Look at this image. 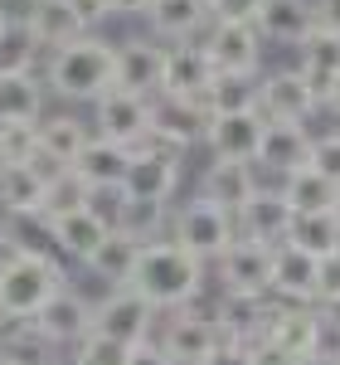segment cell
I'll use <instances>...</instances> for the list:
<instances>
[{
  "label": "cell",
  "instance_id": "1",
  "mask_svg": "<svg viewBox=\"0 0 340 365\" xmlns=\"http://www.w3.org/2000/svg\"><path fill=\"white\" fill-rule=\"evenodd\" d=\"M127 287H132L137 297H146L156 312L190 307L199 297V287H204V263L190 258L185 249H175L170 239H156V244H142Z\"/></svg>",
  "mask_w": 340,
  "mask_h": 365
},
{
  "label": "cell",
  "instance_id": "2",
  "mask_svg": "<svg viewBox=\"0 0 340 365\" xmlns=\"http://www.w3.org/2000/svg\"><path fill=\"white\" fill-rule=\"evenodd\" d=\"M44 88L68 98V103H97L107 88H117L112 78V44L97 39V34H83L73 44H63L49 54V68H44Z\"/></svg>",
  "mask_w": 340,
  "mask_h": 365
},
{
  "label": "cell",
  "instance_id": "3",
  "mask_svg": "<svg viewBox=\"0 0 340 365\" xmlns=\"http://www.w3.org/2000/svg\"><path fill=\"white\" fill-rule=\"evenodd\" d=\"M58 287H68V273L54 253H20L10 268H0V317L29 322Z\"/></svg>",
  "mask_w": 340,
  "mask_h": 365
},
{
  "label": "cell",
  "instance_id": "4",
  "mask_svg": "<svg viewBox=\"0 0 340 365\" xmlns=\"http://www.w3.org/2000/svg\"><path fill=\"white\" fill-rule=\"evenodd\" d=\"M233 239H238V234H233V215L219 210V205H209V200H199V195L185 200V205L170 215V244L185 249L190 258H199L204 268H209Z\"/></svg>",
  "mask_w": 340,
  "mask_h": 365
},
{
  "label": "cell",
  "instance_id": "5",
  "mask_svg": "<svg viewBox=\"0 0 340 365\" xmlns=\"http://www.w3.org/2000/svg\"><path fill=\"white\" fill-rule=\"evenodd\" d=\"M326 331H331V322L316 302H282V307H267V327L257 341H272L292 361H302L312 351H326Z\"/></svg>",
  "mask_w": 340,
  "mask_h": 365
},
{
  "label": "cell",
  "instance_id": "6",
  "mask_svg": "<svg viewBox=\"0 0 340 365\" xmlns=\"http://www.w3.org/2000/svg\"><path fill=\"white\" fill-rule=\"evenodd\" d=\"M92 336H107L117 346H137V341H151L156 331V307L137 297L132 287H112L102 302H92V322H87Z\"/></svg>",
  "mask_w": 340,
  "mask_h": 365
},
{
  "label": "cell",
  "instance_id": "7",
  "mask_svg": "<svg viewBox=\"0 0 340 365\" xmlns=\"http://www.w3.org/2000/svg\"><path fill=\"white\" fill-rule=\"evenodd\" d=\"M180 185V156L156 146V141H142L132 146V161H127V175H122V195L127 200H151V205H170Z\"/></svg>",
  "mask_w": 340,
  "mask_h": 365
},
{
  "label": "cell",
  "instance_id": "8",
  "mask_svg": "<svg viewBox=\"0 0 340 365\" xmlns=\"http://www.w3.org/2000/svg\"><path fill=\"white\" fill-rule=\"evenodd\" d=\"M92 137H107L117 146H142L151 137V98L127 93V88H107L92 103Z\"/></svg>",
  "mask_w": 340,
  "mask_h": 365
},
{
  "label": "cell",
  "instance_id": "9",
  "mask_svg": "<svg viewBox=\"0 0 340 365\" xmlns=\"http://www.w3.org/2000/svg\"><path fill=\"white\" fill-rule=\"evenodd\" d=\"M204 127H209V113H204L199 98H170V93L151 98V137L146 141H156V146L180 156L185 146L204 141Z\"/></svg>",
  "mask_w": 340,
  "mask_h": 365
},
{
  "label": "cell",
  "instance_id": "10",
  "mask_svg": "<svg viewBox=\"0 0 340 365\" xmlns=\"http://www.w3.org/2000/svg\"><path fill=\"white\" fill-rule=\"evenodd\" d=\"M214 273L224 282V292L233 297H272V249L248 244V239H233L219 258H214Z\"/></svg>",
  "mask_w": 340,
  "mask_h": 365
},
{
  "label": "cell",
  "instance_id": "11",
  "mask_svg": "<svg viewBox=\"0 0 340 365\" xmlns=\"http://www.w3.org/2000/svg\"><path fill=\"white\" fill-rule=\"evenodd\" d=\"M87 322H92V302H87L73 282H68V287H58L54 297H49L44 307L29 317V327L49 341L54 351H63V346H78V341L87 336Z\"/></svg>",
  "mask_w": 340,
  "mask_h": 365
},
{
  "label": "cell",
  "instance_id": "12",
  "mask_svg": "<svg viewBox=\"0 0 340 365\" xmlns=\"http://www.w3.org/2000/svg\"><path fill=\"white\" fill-rule=\"evenodd\" d=\"M287 225H292V205L282 200V190H262L257 185L253 195L233 210V234L248 239V244H262V249L287 244Z\"/></svg>",
  "mask_w": 340,
  "mask_h": 365
},
{
  "label": "cell",
  "instance_id": "13",
  "mask_svg": "<svg viewBox=\"0 0 340 365\" xmlns=\"http://www.w3.org/2000/svg\"><path fill=\"white\" fill-rule=\"evenodd\" d=\"M199 49L209 54V63H214L219 73H257L262 39H257L253 25H238V20H209Z\"/></svg>",
  "mask_w": 340,
  "mask_h": 365
},
{
  "label": "cell",
  "instance_id": "14",
  "mask_svg": "<svg viewBox=\"0 0 340 365\" xmlns=\"http://www.w3.org/2000/svg\"><path fill=\"white\" fill-rule=\"evenodd\" d=\"M316 113V93L297 68H277L257 78V117L262 122H307Z\"/></svg>",
  "mask_w": 340,
  "mask_h": 365
},
{
  "label": "cell",
  "instance_id": "15",
  "mask_svg": "<svg viewBox=\"0 0 340 365\" xmlns=\"http://www.w3.org/2000/svg\"><path fill=\"white\" fill-rule=\"evenodd\" d=\"M161 68H166V44H156V39H122V44H112L117 88L156 98L161 93Z\"/></svg>",
  "mask_w": 340,
  "mask_h": 365
},
{
  "label": "cell",
  "instance_id": "16",
  "mask_svg": "<svg viewBox=\"0 0 340 365\" xmlns=\"http://www.w3.org/2000/svg\"><path fill=\"white\" fill-rule=\"evenodd\" d=\"M34 132H39V156L29 161V166H39L44 175H54V170L73 166L78 161V151L87 146V122L73 113H54V117H39L34 122Z\"/></svg>",
  "mask_w": 340,
  "mask_h": 365
},
{
  "label": "cell",
  "instance_id": "17",
  "mask_svg": "<svg viewBox=\"0 0 340 365\" xmlns=\"http://www.w3.org/2000/svg\"><path fill=\"white\" fill-rule=\"evenodd\" d=\"M214 341H219V327H214V317H199L190 307H175V317L166 322V331H161V351L170 356V365H199L209 351H214Z\"/></svg>",
  "mask_w": 340,
  "mask_h": 365
},
{
  "label": "cell",
  "instance_id": "18",
  "mask_svg": "<svg viewBox=\"0 0 340 365\" xmlns=\"http://www.w3.org/2000/svg\"><path fill=\"white\" fill-rule=\"evenodd\" d=\"M257 166L277 170V175H292V170L312 166V132L302 122H262Z\"/></svg>",
  "mask_w": 340,
  "mask_h": 365
},
{
  "label": "cell",
  "instance_id": "19",
  "mask_svg": "<svg viewBox=\"0 0 340 365\" xmlns=\"http://www.w3.org/2000/svg\"><path fill=\"white\" fill-rule=\"evenodd\" d=\"M20 20H25L29 34L39 39V49H49V54L87 34V25L78 20V10H73V0H29Z\"/></svg>",
  "mask_w": 340,
  "mask_h": 365
},
{
  "label": "cell",
  "instance_id": "20",
  "mask_svg": "<svg viewBox=\"0 0 340 365\" xmlns=\"http://www.w3.org/2000/svg\"><path fill=\"white\" fill-rule=\"evenodd\" d=\"M257 141H262L257 113L209 117V127H204V146L214 151V161H257Z\"/></svg>",
  "mask_w": 340,
  "mask_h": 365
},
{
  "label": "cell",
  "instance_id": "21",
  "mask_svg": "<svg viewBox=\"0 0 340 365\" xmlns=\"http://www.w3.org/2000/svg\"><path fill=\"white\" fill-rule=\"evenodd\" d=\"M257 39H277V44H302L316 29L312 0H262L253 15Z\"/></svg>",
  "mask_w": 340,
  "mask_h": 365
},
{
  "label": "cell",
  "instance_id": "22",
  "mask_svg": "<svg viewBox=\"0 0 340 365\" xmlns=\"http://www.w3.org/2000/svg\"><path fill=\"white\" fill-rule=\"evenodd\" d=\"M214 78V63L199 44H170L166 49V68H161V93L170 98H199Z\"/></svg>",
  "mask_w": 340,
  "mask_h": 365
},
{
  "label": "cell",
  "instance_id": "23",
  "mask_svg": "<svg viewBox=\"0 0 340 365\" xmlns=\"http://www.w3.org/2000/svg\"><path fill=\"white\" fill-rule=\"evenodd\" d=\"M257 190V175H253V161H209L204 175H199V200L219 205V210H238L243 200Z\"/></svg>",
  "mask_w": 340,
  "mask_h": 365
},
{
  "label": "cell",
  "instance_id": "24",
  "mask_svg": "<svg viewBox=\"0 0 340 365\" xmlns=\"http://www.w3.org/2000/svg\"><path fill=\"white\" fill-rule=\"evenodd\" d=\"M44 170L29 161H10L0 166V215L20 220V215H44Z\"/></svg>",
  "mask_w": 340,
  "mask_h": 365
},
{
  "label": "cell",
  "instance_id": "25",
  "mask_svg": "<svg viewBox=\"0 0 340 365\" xmlns=\"http://www.w3.org/2000/svg\"><path fill=\"white\" fill-rule=\"evenodd\" d=\"M127 161H132V146H117V141H107V137H87V146L78 151L73 170L83 175L87 190H122Z\"/></svg>",
  "mask_w": 340,
  "mask_h": 365
},
{
  "label": "cell",
  "instance_id": "26",
  "mask_svg": "<svg viewBox=\"0 0 340 365\" xmlns=\"http://www.w3.org/2000/svg\"><path fill=\"white\" fill-rule=\"evenodd\" d=\"M146 20H151V34H156V39L190 44L195 34L209 29V5H204V0H151Z\"/></svg>",
  "mask_w": 340,
  "mask_h": 365
},
{
  "label": "cell",
  "instance_id": "27",
  "mask_svg": "<svg viewBox=\"0 0 340 365\" xmlns=\"http://www.w3.org/2000/svg\"><path fill=\"white\" fill-rule=\"evenodd\" d=\"M107 220L97 215V210H73V215H58V220H49V244H54L58 253H68V258H78V263H87V253L102 244V234H107Z\"/></svg>",
  "mask_w": 340,
  "mask_h": 365
},
{
  "label": "cell",
  "instance_id": "28",
  "mask_svg": "<svg viewBox=\"0 0 340 365\" xmlns=\"http://www.w3.org/2000/svg\"><path fill=\"white\" fill-rule=\"evenodd\" d=\"M312 287H316V258L292 244H277L272 249V287L282 302H312Z\"/></svg>",
  "mask_w": 340,
  "mask_h": 365
},
{
  "label": "cell",
  "instance_id": "29",
  "mask_svg": "<svg viewBox=\"0 0 340 365\" xmlns=\"http://www.w3.org/2000/svg\"><path fill=\"white\" fill-rule=\"evenodd\" d=\"M199 103H204L209 117L257 113V73H219V68H214V78L199 93Z\"/></svg>",
  "mask_w": 340,
  "mask_h": 365
},
{
  "label": "cell",
  "instance_id": "30",
  "mask_svg": "<svg viewBox=\"0 0 340 365\" xmlns=\"http://www.w3.org/2000/svg\"><path fill=\"white\" fill-rule=\"evenodd\" d=\"M137 253H142L137 239H127L122 229H107L102 244L87 253V273L102 278L107 287H127V282H132V268H137Z\"/></svg>",
  "mask_w": 340,
  "mask_h": 365
},
{
  "label": "cell",
  "instance_id": "31",
  "mask_svg": "<svg viewBox=\"0 0 340 365\" xmlns=\"http://www.w3.org/2000/svg\"><path fill=\"white\" fill-rule=\"evenodd\" d=\"M44 78L39 73H0V127L44 117Z\"/></svg>",
  "mask_w": 340,
  "mask_h": 365
},
{
  "label": "cell",
  "instance_id": "32",
  "mask_svg": "<svg viewBox=\"0 0 340 365\" xmlns=\"http://www.w3.org/2000/svg\"><path fill=\"white\" fill-rule=\"evenodd\" d=\"M287 244L312 258H326V253H340V225L331 210H312V215H292L287 225Z\"/></svg>",
  "mask_w": 340,
  "mask_h": 365
},
{
  "label": "cell",
  "instance_id": "33",
  "mask_svg": "<svg viewBox=\"0 0 340 365\" xmlns=\"http://www.w3.org/2000/svg\"><path fill=\"white\" fill-rule=\"evenodd\" d=\"M112 229H122L127 239L137 244H156L161 234L170 229V205H151V200H117V215H112Z\"/></svg>",
  "mask_w": 340,
  "mask_h": 365
},
{
  "label": "cell",
  "instance_id": "34",
  "mask_svg": "<svg viewBox=\"0 0 340 365\" xmlns=\"http://www.w3.org/2000/svg\"><path fill=\"white\" fill-rule=\"evenodd\" d=\"M340 195V185H331L321 170L302 166L292 170V175H282V200L292 205V215H312V210H331Z\"/></svg>",
  "mask_w": 340,
  "mask_h": 365
},
{
  "label": "cell",
  "instance_id": "35",
  "mask_svg": "<svg viewBox=\"0 0 340 365\" xmlns=\"http://www.w3.org/2000/svg\"><path fill=\"white\" fill-rule=\"evenodd\" d=\"M39 39L29 34V25L20 15H10L5 25H0V73H34V63H39Z\"/></svg>",
  "mask_w": 340,
  "mask_h": 365
},
{
  "label": "cell",
  "instance_id": "36",
  "mask_svg": "<svg viewBox=\"0 0 340 365\" xmlns=\"http://www.w3.org/2000/svg\"><path fill=\"white\" fill-rule=\"evenodd\" d=\"M87 200H92V190L83 185V175L73 166L54 170L49 180H44V220H58V215H73V210H83Z\"/></svg>",
  "mask_w": 340,
  "mask_h": 365
},
{
  "label": "cell",
  "instance_id": "37",
  "mask_svg": "<svg viewBox=\"0 0 340 365\" xmlns=\"http://www.w3.org/2000/svg\"><path fill=\"white\" fill-rule=\"evenodd\" d=\"M39 156V132H34V122H10V127H0V166H10V161H34Z\"/></svg>",
  "mask_w": 340,
  "mask_h": 365
},
{
  "label": "cell",
  "instance_id": "38",
  "mask_svg": "<svg viewBox=\"0 0 340 365\" xmlns=\"http://www.w3.org/2000/svg\"><path fill=\"white\" fill-rule=\"evenodd\" d=\"M73 365H127V346L87 331V336L73 346Z\"/></svg>",
  "mask_w": 340,
  "mask_h": 365
},
{
  "label": "cell",
  "instance_id": "39",
  "mask_svg": "<svg viewBox=\"0 0 340 365\" xmlns=\"http://www.w3.org/2000/svg\"><path fill=\"white\" fill-rule=\"evenodd\" d=\"M312 302L316 307H340V253H326L316 258V287H312Z\"/></svg>",
  "mask_w": 340,
  "mask_h": 365
},
{
  "label": "cell",
  "instance_id": "40",
  "mask_svg": "<svg viewBox=\"0 0 340 365\" xmlns=\"http://www.w3.org/2000/svg\"><path fill=\"white\" fill-rule=\"evenodd\" d=\"M312 170H321L331 185H340V132H326L312 141Z\"/></svg>",
  "mask_w": 340,
  "mask_h": 365
},
{
  "label": "cell",
  "instance_id": "41",
  "mask_svg": "<svg viewBox=\"0 0 340 365\" xmlns=\"http://www.w3.org/2000/svg\"><path fill=\"white\" fill-rule=\"evenodd\" d=\"M199 365H253V346L219 336V341H214V351H209V356H204Z\"/></svg>",
  "mask_w": 340,
  "mask_h": 365
},
{
  "label": "cell",
  "instance_id": "42",
  "mask_svg": "<svg viewBox=\"0 0 340 365\" xmlns=\"http://www.w3.org/2000/svg\"><path fill=\"white\" fill-rule=\"evenodd\" d=\"M209 5V20H238V25H253L257 5L262 0H204Z\"/></svg>",
  "mask_w": 340,
  "mask_h": 365
},
{
  "label": "cell",
  "instance_id": "43",
  "mask_svg": "<svg viewBox=\"0 0 340 365\" xmlns=\"http://www.w3.org/2000/svg\"><path fill=\"white\" fill-rule=\"evenodd\" d=\"M127 365H170V356L156 341H137V346H127Z\"/></svg>",
  "mask_w": 340,
  "mask_h": 365
},
{
  "label": "cell",
  "instance_id": "44",
  "mask_svg": "<svg viewBox=\"0 0 340 365\" xmlns=\"http://www.w3.org/2000/svg\"><path fill=\"white\" fill-rule=\"evenodd\" d=\"M73 10H78V20L87 25V34L107 20V0H73Z\"/></svg>",
  "mask_w": 340,
  "mask_h": 365
},
{
  "label": "cell",
  "instance_id": "45",
  "mask_svg": "<svg viewBox=\"0 0 340 365\" xmlns=\"http://www.w3.org/2000/svg\"><path fill=\"white\" fill-rule=\"evenodd\" d=\"M316 10V25L331 29V34H340V0H312Z\"/></svg>",
  "mask_w": 340,
  "mask_h": 365
},
{
  "label": "cell",
  "instance_id": "46",
  "mask_svg": "<svg viewBox=\"0 0 340 365\" xmlns=\"http://www.w3.org/2000/svg\"><path fill=\"white\" fill-rule=\"evenodd\" d=\"M151 0H107V15H146Z\"/></svg>",
  "mask_w": 340,
  "mask_h": 365
},
{
  "label": "cell",
  "instance_id": "47",
  "mask_svg": "<svg viewBox=\"0 0 340 365\" xmlns=\"http://www.w3.org/2000/svg\"><path fill=\"white\" fill-rule=\"evenodd\" d=\"M297 365H340V351H336V346H326V351H312V356H302Z\"/></svg>",
  "mask_w": 340,
  "mask_h": 365
},
{
  "label": "cell",
  "instance_id": "48",
  "mask_svg": "<svg viewBox=\"0 0 340 365\" xmlns=\"http://www.w3.org/2000/svg\"><path fill=\"white\" fill-rule=\"evenodd\" d=\"M331 215H336V225H340V195H336V205H331Z\"/></svg>",
  "mask_w": 340,
  "mask_h": 365
},
{
  "label": "cell",
  "instance_id": "49",
  "mask_svg": "<svg viewBox=\"0 0 340 365\" xmlns=\"http://www.w3.org/2000/svg\"><path fill=\"white\" fill-rule=\"evenodd\" d=\"M5 20H10V10H5V0H0V25H5Z\"/></svg>",
  "mask_w": 340,
  "mask_h": 365
},
{
  "label": "cell",
  "instance_id": "50",
  "mask_svg": "<svg viewBox=\"0 0 340 365\" xmlns=\"http://www.w3.org/2000/svg\"><path fill=\"white\" fill-rule=\"evenodd\" d=\"M0 225H5V215H0Z\"/></svg>",
  "mask_w": 340,
  "mask_h": 365
},
{
  "label": "cell",
  "instance_id": "51",
  "mask_svg": "<svg viewBox=\"0 0 340 365\" xmlns=\"http://www.w3.org/2000/svg\"><path fill=\"white\" fill-rule=\"evenodd\" d=\"M20 5H29V0H20Z\"/></svg>",
  "mask_w": 340,
  "mask_h": 365
},
{
  "label": "cell",
  "instance_id": "52",
  "mask_svg": "<svg viewBox=\"0 0 340 365\" xmlns=\"http://www.w3.org/2000/svg\"><path fill=\"white\" fill-rule=\"evenodd\" d=\"M68 365H73V361H68Z\"/></svg>",
  "mask_w": 340,
  "mask_h": 365
},
{
  "label": "cell",
  "instance_id": "53",
  "mask_svg": "<svg viewBox=\"0 0 340 365\" xmlns=\"http://www.w3.org/2000/svg\"><path fill=\"white\" fill-rule=\"evenodd\" d=\"M336 351H340V346H336Z\"/></svg>",
  "mask_w": 340,
  "mask_h": 365
}]
</instances>
